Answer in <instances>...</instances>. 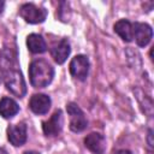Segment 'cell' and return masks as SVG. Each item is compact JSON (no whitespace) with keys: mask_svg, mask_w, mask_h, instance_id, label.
Masks as SVG:
<instances>
[{"mask_svg":"<svg viewBox=\"0 0 154 154\" xmlns=\"http://www.w3.org/2000/svg\"><path fill=\"white\" fill-rule=\"evenodd\" d=\"M26 125L24 123H18L10 125L7 128V138L14 147H20L26 142Z\"/></svg>","mask_w":154,"mask_h":154,"instance_id":"cell-7","label":"cell"},{"mask_svg":"<svg viewBox=\"0 0 154 154\" xmlns=\"http://www.w3.org/2000/svg\"><path fill=\"white\" fill-rule=\"evenodd\" d=\"M0 154H7V152H6L5 149H2V148H0Z\"/></svg>","mask_w":154,"mask_h":154,"instance_id":"cell-19","label":"cell"},{"mask_svg":"<svg viewBox=\"0 0 154 154\" xmlns=\"http://www.w3.org/2000/svg\"><path fill=\"white\" fill-rule=\"evenodd\" d=\"M24 154H40L38 152H35V150H28V152H25Z\"/></svg>","mask_w":154,"mask_h":154,"instance_id":"cell-18","label":"cell"},{"mask_svg":"<svg viewBox=\"0 0 154 154\" xmlns=\"http://www.w3.org/2000/svg\"><path fill=\"white\" fill-rule=\"evenodd\" d=\"M4 7H5V2H4V1H0V14H1L2 11H4Z\"/></svg>","mask_w":154,"mask_h":154,"instance_id":"cell-17","label":"cell"},{"mask_svg":"<svg viewBox=\"0 0 154 154\" xmlns=\"http://www.w3.org/2000/svg\"><path fill=\"white\" fill-rule=\"evenodd\" d=\"M71 48H70V43L66 38L60 40L57 45H54L51 49V55L54 59L55 63L58 64H63L65 63V60L67 59V57L70 55Z\"/></svg>","mask_w":154,"mask_h":154,"instance_id":"cell-11","label":"cell"},{"mask_svg":"<svg viewBox=\"0 0 154 154\" xmlns=\"http://www.w3.org/2000/svg\"><path fill=\"white\" fill-rule=\"evenodd\" d=\"M26 46L29 48V51L34 54H38V53H43L47 51V45L45 38L38 35V34H30L26 37Z\"/></svg>","mask_w":154,"mask_h":154,"instance_id":"cell-13","label":"cell"},{"mask_svg":"<svg viewBox=\"0 0 154 154\" xmlns=\"http://www.w3.org/2000/svg\"><path fill=\"white\" fill-rule=\"evenodd\" d=\"M114 31L124 40L125 42H131L134 38L132 24L128 19H120L114 24Z\"/></svg>","mask_w":154,"mask_h":154,"instance_id":"cell-14","label":"cell"},{"mask_svg":"<svg viewBox=\"0 0 154 154\" xmlns=\"http://www.w3.org/2000/svg\"><path fill=\"white\" fill-rule=\"evenodd\" d=\"M4 82H5L7 90H10V93H12L14 96L23 97L25 95L26 84H25V81L19 70L10 69V70L5 71L4 72Z\"/></svg>","mask_w":154,"mask_h":154,"instance_id":"cell-2","label":"cell"},{"mask_svg":"<svg viewBox=\"0 0 154 154\" xmlns=\"http://www.w3.org/2000/svg\"><path fill=\"white\" fill-rule=\"evenodd\" d=\"M29 77L34 88H45L52 82L54 69L45 59H36L29 66Z\"/></svg>","mask_w":154,"mask_h":154,"instance_id":"cell-1","label":"cell"},{"mask_svg":"<svg viewBox=\"0 0 154 154\" xmlns=\"http://www.w3.org/2000/svg\"><path fill=\"white\" fill-rule=\"evenodd\" d=\"M88 72H89V60L85 55L79 54L72 58L70 63V73L72 75V77L79 81H84L88 76Z\"/></svg>","mask_w":154,"mask_h":154,"instance_id":"cell-5","label":"cell"},{"mask_svg":"<svg viewBox=\"0 0 154 154\" xmlns=\"http://www.w3.org/2000/svg\"><path fill=\"white\" fill-rule=\"evenodd\" d=\"M132 30H134V38L136 40V43L140 47H144L150 42L153 37V30L150 25L146 23H135L132 24Z\"/></svg>","mask_w":154,"mask_h":154,"instance_id":"cell-8","label":"cell"},{"mask_svg":"<svg viewBox=\"0 0 154 154\" xmlns=\"http://www.w3.org/2000/svg\"><path fill=\"white\" fill-rule=\"evenodd\" d=\"M84 146L93 154H103L106 150V138L99 132H91L84 138Z\"/></svg>","mask_w":154,"mask_h":154,"instance_id":"cell-9","label":"cell"},{"mask_svg":"<svg viewBox=\"0 0 154 154\" xmlns=\"http://www.w3.org/2000/svg\"><path fill=\"white\" fill-rule=\"evenodd\" d=\"M63 124H64V117H63V112L60 109L55 111L53 113V116L42 123V130H43V134L46 136H49V137H54V136H58L63 129Z\"/></svg>","mask_w":154,"mask_h":154,"instance_id":"cell-6","label":"cell"},{"mask_svg":"<svg viewBox=\"0 0 154 154\" xmlns=\"http://www.w3.org/2000/svg\"><path fill=\"white\" fill-rule=\"evenodd\" d=\"M29 106L35 114H46L51 108V99L45 94H35L31 96Z\"/></svg>","mask_w":154,"mask_h":154,"instance_id":"cell-10","label":"cell"},{"mask_svg":"<svg viewBox=\"0 0 154 154\" xmlns=\"http://www.w3.org/2000/svg\"><path fill=\"white\" fill-rule=\"evenodd\" d=\"M152 137H153V131H152V130H149V131H148L147 141H148V146H149L150 148H153V140H152Z\"/></svg>","mask_w":154,"mask_h":154,"instance_id":"cell-15","label":"cell"},{"mask_svg":"<svg viewBox=\"0 0 154 154\" xmlns=\"http://www.w3.org/2000/svg\"><path fill=\"white\" fill-rule=\"evenodd\" d=\"M20 17L30 24H37L45 22L47 17V11L42 7H37L34 4H24L19 8Z\"/></svg>","mask_w":154,"mask_h":154,"instance_id":"cell-4","label":"cell"},{"mask_svg":"<svg viewBox=\"0 0 154 154\" xmlns=\"http://www.w3.org/2000/svg\"><path fill=\"white\" fill-rule=\"evenodd\" d=\"M19 111L18 103L10 97H2L0 100V116L5 119H10L14 117Z\"/></svg>","mask_w":154,"mask_h":154,"instance_id":"cell-12","label":"cell"},{"mask_svg":"<svg viewBox=\"0 0 154 154\" xmlns=\"http://www.w3.org/2000/svg\"><path fill=\"white\" fill-rule=\"evenodd\" d=\"M66 111H67V114L70 116V129L73 132L83 131L88 125V120L83 111L79 108V106L73 102H70L66 106Z\"/></svg>","mask_w":154,"mask_h":154,"instance_id":"cell-3","label":"cell"},{"mask_svg":"<svg viewBox=\"0 0 154 154\" xmlns=\"http://www.w3.org/2000/svg\"><path fill=\"white\" fill-rule=\"evenodd\" d=\"M116 154H132L130 150H125V149H123V150H118Z\"/></svg>","mask_w":154,"mask_h":154,"instance_id":"cell-16","label":"cell"}]
</instances>
